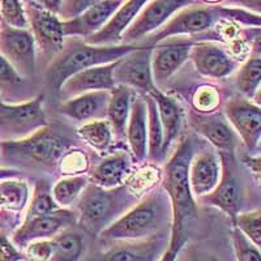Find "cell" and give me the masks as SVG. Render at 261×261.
<instances>
[{"instance_id": "cell-1", "label": "cell", "mask_w": 261, "mask_h": 261, "mask_svg": "<svg viewBox=\"0 0 261 261\" xmlns=\"http://www.w3.org/2000/svg\"><path fill=\"white\" fill-rule=\"evenodd\" d=\"M193 155V140L184 137L163 169L162 188L169 196L172 211L169 243L171 246H184V226L196 216V200L190 187V165Z\"/></svg>"}, {"instance_id": "cell-2", "label": "cell", "mask_w": 261, "mask_h": 261, "mask_svg": "<svg viewBox=\"0 0 261 261\" xmlns=\"http://www.w3.org/2000/svg\"><path fill=\"white\" fill-rule=\"evenodd\" d=\"M172 211L169 196L162 187L145 195L101 232L106 241H139L171 227Z\"/></svg>"}, {"instance_id": "cell-3", "label": "cell", "mask_w": 261, "mask_h": 261, "mask_svg": "<svg viewBox=\"0 0 261 261\" xmlns=\"http://www.w3.org/2000/svg\"><path fill=\"white\" fill-rule=\"evenodd\" d=\"M135 48L136 46L134 45L97 46L85 41L68 42V45L64 43L46 69V81L51 89L59 92L64 81L74 73L95 65L116 62Z\"/></svg>"}, {"instance_id": "cell-4", "label": "cell", "mask_w": 261, "mask_h": 261, "mask_svg": "<svg viewBox=\"0 0 261 261\" xmlns=\"http://www.w3.org/2000/svg\"><path fill=\"white\" fill-rule=\"evenodd\" d=\"M136 202L137 196L124 184L102 188L89 183L76 201L79 222L92 234H101Z\"/></svg>"}, {"instance_id": "cell-5", "label": "cell", "mask_w": 261, "mask_h": 261, "mask_svg": "<svg viewBox=\"0 0 261 261\" xmlns=\"http://www.w3.org/2000/svg\"><path fill=\"white\" fill-rule=\"evenodd\" d=\"M71 141L48 127L32 136L13 141H0V162L6 166L50 169L69 150Z\"/></svg>"}, {"instance_id": "cell-6", "label": "cell", "mask_w": 261, "mask_h": 261, "mask_svg": "<svg viewBox=\"0 0 261 261\" xmlns=\"http://www.w3.org/2000/svg\"><path fill=\"white\" fill-rule=\"evenodd\" d=\"M45 127L47 119L42 94L22 103L0 101V141L25 139Z\"/></svg>"}, {"instance_id": "cell-7", "label": "cell", "mask_w": 261, "mask_h": 261, "mask_svg": "<svg viewBox=\"0 0 261 261\" xmlns=\"http://www.w3.org/2000/svg\"><path fill=\"white\" fill-rule=\"evenodd\" d=\"M193 3L195 0H149L122 34V42L124 45H132L141 41L161 29L180 9Z\"/></svg>"}, {"instance_id": "cell-8", "label": "cell", "mask_w": 261, "mask_h": 261, "mask_svg": "<svg viewBox=\"0 0 261 261\" xmlns=\"http://www.w3.org/2000/svg\"><path fill=\"white\" fill-rule=\"evenodd\" d=\"M222 162V172L218 184L212 192L202 196L197 202H204L222 211L226 216L234 220L241 213L244 201V188L238 175L237 167L232 162L231 154H220Z\"/></svg>"}, {"instance_id": "cell-9", "label": "cell", "mask_w": 261, "mask_h": 261, "mask_svg": "<svg viewBox=\"0 0 261 261\" xmlns=\"http://www.w3.org/2000/svg\"><path fill=\"white\" fill-rule=\"evenodd\" d=\"M0 55L24 79L36 72V42L28 29L0 25Z\"/></svg>"}, {"instance_id": "cell-10", "label": "cell", "mask_w": 261, "mask_h": 261, "mask_svg": "<svg viewBox=\"0 0 261 261\" xmlns=\"http://www.w3.org/2000/svg\"><path fill=\"white\" fill-rule=\"evenodd\" d=\"M151 46L136 47L116 62L114 68L115 85H124L145 94L157 88L151 74Z\"/></svg>"}, {"instance_id": "cell-11", "label": "cell", "mask_w": 261, "mask_h": 261, "mask_svg": "<svg viewBox=\"0 0 261 261\" xmlns=\"http://www.w3.org/2000/svg\"><path fill=\"white\" fill-rule=\"evenodd\" d=\"M225 115L228 124L243 140L246 148L256 150L261 137L260 106L249 101V98L235 95L225 105Z\"/></svg>"}, {"instance_id": "cell-12", "label": "cell", "mask_w": 261, "mask_h": 261, "mask_svg": "<svg viewBox=\"0 0 261 261\" xmlns=\"http://www.w3.org/2000/svg\"><path fill=\"white\" fill-rule=\"evenodd\" d=\"M218 16L217 9L209 7H188L180 9L172 16L161 29L154 32L148 41V46L157 45L158 42L175 36H188L209 29Z\"/></svg>"}, {"instance_id": "cell-13", "label": "cell", "mask_w": 261, "mask_h": 261, "mask_svg": "<svg viewBox=\"0 0 261 261\" xmlns=\"http://www.w3.org/2000/svg\"><path fill=\"white\" fill-rule=\"evenodd\" d=\"M25 12L36 45L43 54L55 57L64 46L65 36L63 33L62 20L58 15L41 8L34 2L27 4Z\"/></svg>"}, {"instance_id": "cell-14", "label": "cell", "mask_w": 261, "mask_h": 261, "mask_svg": "<svg viewBox=\"0 0 261 261\" xmlns=\"http://www.w3.org/2000/svg\"><path fill=\"white\" fill-rule=\"evenodd\" d=\"M97 261H158L170 243V234L160 232L139 241H119Z\"/></svg>"}, {"instance_id": "cell-15", "label": "cell", "mask_w": 261, "mask_h": 261, "mask_svg": "<svg viewBox=\"0 0 261 261\" xmlns=\"http://www.w3.org/2000/svg\"><path fill=\"white\" fill-rule=\"evenodd\" d=\"M74 220L76 218L73 213L65 209H59L45 216L25 218L24 223L13 234L12 242L18 248H25L30 242L48 239L54 235L59 234L63 228L72 225Z\"/></svg>"}, {"instance_id": "cell-16", "label": "cell", "mask_w": 261, "mask_h": 261, "mask_svg": "<svg viewBox=\"0 0 261 261\" xmlns=\"http://www.w3.org/2000/svg\"><path fill=\"white\" fill-rule=\"evenodd\" d=\"M151 74L155 86L166 84L190 59L192 43L187 41H165L151 46Z\"/></svg>"}, {"instance_id": "cell-17", "label": "cell", "mask_w": 261, "mask_h": 261, "mask_svg": "<svg viewBox=\"0 0 261 261\" xmlns=\"http://www.w3.org/2000/svg\"><path fill=\"white\" fill-rule=\"evenodd\" d=\"M190 58L196 71L205 77L220 80L225 79L237 69L238 63L221 46L212 42H200L192 45Z\"/></svg>"}, {"instance_id": "cell-18", "label": "cell", "mask_w": 261, "mask_h": 261, "mask_svg": "<svg viewBox=\"0 0 261 261\" xmlns=\"http://www.w3.org/2000/svg\"><path fill=\"white\" fill-rule=\"evenodd\" d=\"M123 0H102L84 11L77 17L62 21L63 33L65 37H83L89 38L109 22L116 9L122 6Z\"/></svg>"}, {"instance_id": "cell-19", "label": "cell", "mask_w": 261, "mask_h": 261, "mask_svg": "<svg viewBox=\"0 0 261 261\" xmlns=\"http://www.w3.org/2000/svg\"><path fill=\"white\" fill-rule=\"evenodd\" d=\"M116 62L95 65V67H90V68L74 73L68 80L64 81V84L60 86L59 92L65 99H68V98L76 97L84 93L111 90L115 86L114 68H115Z\"/></svg>"}, {"instance_id": "cell-20", "label": "cell", "mask_w": 261, "mask_h": 261, "mask_svg": "<svg viewBox=\"0 0 261 261\" xmlns=\"http://www.w3.org/2000/svg\"><path fill=\"white\" fill-rule=\"evenodd\" d=\"M110 90L89 92L65 99L59 107L60 114L79 123H89L106 119Z\"/></svg>"}, {"instance_id": "cell-21", "label": "cell", "mask_w": 261, "mask_h": 261, "mask_svg": "<svg viewBox=\"0 0 261 261\" xmlns=\"http://www.w3.org/2000/svg\"><path fill=\"white\" fill-rule=\"evenodd\" d=\"M191 125L204 136L221 154H232L235 148V134L226 118L218 113L192 114Z\"/></svg>"}, {"instance_id": "cell-22", "label": "cell", "mask_w": 261, "mask_h": 261, "mask_svg": "<svg viewBox=\"0 0 261 261\" xmlns=\"http://www.w3.org/2000/svg\"><path fill=\"white\" fill-rule=\"evenodd\" d=\"M222 172L221 157L212 151L193 155L190 165V187L195 200L208 195L216 188Z\"/></svg>"}, {"instance_id": "cell-23", "label": "cell", "mask_w": 261, "mask_h": 261, "mask_svg": "<svg viewBox=\"0 0 261 261\" xmlns=\"http://www.w3.org/2000/svg\"><path fill=\"white\" fill-rule=\"evenodd\" d=\"M148 2L149 0H127L123 6L116 9L109 22L99 32L86 38L85 42L89 45L97 46L118 45L119 42H122L123 33L134 22L140 11Z\"/></svg>"}, {"instance_id": "cell-24", "label": "cell", "mask_w": 261, "mask_h": 261, "mask_svg": "<svg viewBox=\"0 0 261 261\" xmlns=\"http://www.w3.org/2000/svg\"><path fill=\"white\" fill-rule=\"evenodd\" d=\"M125 139L132 160L137 163L144 162L148 155V109L144 97H135L132 99Z\"/></svg>"}, {"instance_id": "cell-25", "label": "cell", "mask_w": 261, "mask_h": 261, "mask_svg": "<svg viewBox=\"0 0 261 261\" xmlns=\"http://www.w3.org/2000/svg\"><path fill=\"white\" fill-rule=\"evenodd\" d=\"M132 170V158L123 150L106 155L90 170V183L102 188H115L122 186Z\"/></svg>"}, {"instance_id": "cell-26", "label": "cell", "mask_w": 261, "mask_h": 261, "mask_svg": "<svg viewBox=\"0 0 261 261\" xmlns=\"http://www.w3.org/2000/svg\"><path fill=\"white\" fill-rule=\"evenodd\" d=\"M148 95H150L157 105L158 115L163 129V153L166 155L172 144L180 136L184 122V111L176 99L158 90V88H155Z\"/></svg>"}, {"instance_id": "cell-27", "label": "cell", "mask_w": 261, "mask_h": 261, "mask_svg": "<svg viewBox=\"0 0 261 261\" xmlns=\"http://www.w3.org/2000/svg\"><path fill=\"white\" fill-rule=\"evenodd\" d=\"M134 99L132 89L116 84L110 90V101L107 106L106 120L110 124L113 135L118 141L125 139L128 119L130 113V103Z\"/></svg>"}, {"instance_id": "cell-28", "label": "cell", "mask_w": 261, "mask_h": 261, "mask_svg": "<svg viewBox=\"0 0 261 261\" xmlns=\"http://www.w3.org/2000/svg\"><path fill=\"white\" fill-rule=\"evenodd\" d=\"M148 109V158L151 162H160L165 160L163 153V129L158 115L157 105L150 95L145 97Z\"/></svg>"}, {"instance_id": "cell-29", "label": "cell", "mask_w": 261, "mask_h": 261, "mask_svg": "<svg viewBox=\"0 0 261 261\" xmlns=\"http://www.w3.org/2000/svg\"><path fill=\"white\" fill-rule=\"evenodd\" d=\"M77 135L84 143L92 146L98 153H106L113 144L114 135L106 119L85 123L77 129Z\"/></svg>"}, {"instance_id": "cell-30", "label": "cell", "mask_w": 261, "mask_h": 261, "mask_svg": "<svg viewBox=\"0 0 261 261\" xmlns=\"http://www.w3.org/2000/svg\"><path fill=\"white\" fill-rule=\"evenodd\" d=\"M89 183L90 180L88 175H83V174L65 176L55 183V186L51 188V193L55 202L60 208L64 209L77 201L83 191Z\"/></svg>"}, {"instance_id": "cell-31", "label": "cell", "mask_w": 261, "mask_h": 261, "mask_svg": "<svg viewBox=\"0 0 261 261\" xmlns=\"http://www.w3.org/2000/svg\"><path fill=\"white\" fill-rule=\"evenodd\" d=\"M261 81V58L260 54H256L253 57L248 58L247 62L242 65L237 73L238 89L242 95L246 98H251L255 94H258Z\"/></svg>"}, {"instance_id": "cell-32", "label": "cell", "mask_w": 261, "mask_h": 261, "mask_svg": "<svg viewBox=\"0 0 261 261\" xmlns=\"http://www.w3.org/2000/svg\"><path fill=\"white\" fill-rule=\"evenodd\" d=\"M28 201V186L25 181L7 179L0 181V216L3 211L20 212Z\"/></svg>"}, {"instance_id": "cell-33", "label": "cell", "mask_w": 261, "mask_h": 261, "mask_svg": "<svg viewBox=\"0 0 261 261\" xmlns=\"http://www.w3.org/2000/svg\"><path fill=\"white\" fill-rule=\"evenodd\" d=\"M54 253L50 261H77L83 255L84 243L79 234L63 231L53 238Z\"/></svg>"}, {"instance_id": "cell-34", "label": "cell", "mask_w": 261, "mask_h": 261, "mask_svg": "<svg viewBox=\"0 0 261 261\" xmlns=\"http://www.w3.org/2000/svg\"><path fill=\"white\" fill-rule=\"evenodd\" d=\"M59 209L63 208H60L59 205L55 202V200H54L48 181L46 179H38L36 181V186H34L30 208L25 218L45 216V214H50L53 212L59 211Z\"/></svg>"}, {"instance_id": "cell-35", "label": "cell", "mask_w": 261, "mask_h": 261, "mask_svg": "<svg viewBox=\"0 0 261 261\" xmlns=\"http://www.w3.org/2000/svg\"><path fill=\"white\" fill-rule=\"evenodd\" d=\"M25 79L0 55V101H12L21 94Z\"/></svg>"}, {"instance_id": "cell-36", "label": "cell", "mask_w": 261, "mask_h": 261, "mask_svg": "<svg viewBox=\"0 0 261 261\" xmlns=\"http://www.w3.org/2000/svg\"><path fill=\"white\" fill-rule=\"evenodd\" d=\"M235 227L246 235L249 241L255 246L260 247L261 244V211L247 212V213H239L232 220Z\"/></svg>"}, {"instance_id": "cell-37", "label": "cell", "mask_w": 261, "mask_h": 261, "mask_svg": "<svg viewBox=\"0 0 261 261\" xmlns=\"http://www.w3.org/2000/svg\"><path fill=\"white\" fill-rule=\"evenodd\" d=\"M0 21L8 27L28 29V17L21 0H0Z\"/></svg>"}, {"instance_id": "cell-38", "label": "cell", "mask_w": 261, "mask_h": 261, "mask_svg": "<svg viewBox=\"0 0 261 261\" xmlns=\"http://www.w3.org/2000/svg\"><path fill=\"white\" fill-rule=\"evenodd\" d=\"M231 239L237 261H261L258 247L249 241L246 235L242 234L235 226L232 227Z\"/></svg>"}, {"instance_id": "cell-39", "label": "cell", "mask_w": 261, "mask_h": 261, "mask_svg": "<svg viewBox=\"0 0 261 261\" xmlns=\"http://www.w3.org/2000/svg\"><path fill=\"white\" fill-rule=\"evenodd\" d=\"M59 163L62 171H65L67 174H74V175L85 172L89 165L86 155L80 150H68L63 155Z\"/></svg>"}, {"instance_id": "cell-40", "label": "cell", "mask_w": 261, "mask_h": 261, "mask_svg": "<svg viewBox=\"0 0 261 261\" xmlns=\"http://www.w3.org/2000/svg\"><path fill=\"white\" fill-rule=\"evenodd\" d=\"M176 261H222L214 252L197 244H186L181 247Z\"/></svg>"}, {"instance_id": "cell-41", "label": "cell", "mask_w": 261, "mask_h": 261, "mask_svg": "<svg viewBox=\"0 0 261 261\" xmlns=\"http://www.w3.org/2000/svg\"><path fill=\"white\" fill-rule=\"evenodd\" d=\"M102 0H63L58 17L63 21L72 20Z\"/></svg>"}, {"instance_id": "cell-42", "label": "cell", "mask_w": 261, "mask_h": 261, "mask_svg": "<svg viewBox=\"0 0 261 261\" xmlns=\"http://www.w3.org/2000/svg\"><path fill=\"white\" fill-rule=\"evenodd\" d=\"M27 256L34 261H50L54 253L53 239H39L30 242L27 247Z\"/></svg>"}, {"instance_id": "cell-43", "label": "cell", "mask_w": 261, "mask_h": 261, "mask_svg": "<svg viewBox=\"0 0 261 261\" xmlns=\"http://www.w3.org/2000/svg\"><path fill=\"white\" fill-rule=\"evenodd\" d=\"M24 258L25 256L18 251L6 232L0 230V261H21Z\"/></svg>"}, {"instance_id": "cell-44", "label": "cell", "mask_w": 261, "mask_h": 261, "mask_svg": "<svg viewBox=\"0 0 261 261\" xmlns=\"http://www.w3.org/2000/svg\"><path fill=\"white\" fill-rule=\"evenodd\" d=\"M214 102H216V95L213 94L212 90H204L197 97V106H200L202 111L211 110Z\"/></svg>"}, {"instance_id": "cell-45", "label": "cell", "mask_w": 261, "mask_h": 261, "mask_svg": "<svg viewBox=\"0 0 261 261\" xmlns=\"http://www.w3.org/2000/svg\"><path fill=\"white\" fill-rule=\"evenodd\" d=\"M37 6H39L41 8L46 9L48 12L54 13V15H58L60 11V7H62L63 0H33Z\"/></svg>"}, {"instance_id": "cell-46", "label": "cell", "mask_w": 261, "mask_h": 261, "mask_svg": "<svg viewBox=\"0 0 261 261\" xmlns=\"http://www.w3.org/2000/svg\"><path fill=\"white\" fill-rule=\"evenodd\" d=\"M228 3L234 4V6L247 8L249 11H253L258 15L260 13V0H227Z\"/></svg>"}, {"instance_id": "cell-47", "label": "cell", "mask_w": 261, "mask_h": 261, "mask_svg": "<svg viewBox=\"0 0 261 261\" xmlns=\"http://www.w3.org/2000/svg\"><path fill=\"white\" fill-rule=\"evenodd\" d=\"M180 248H181V247L171 246V244H169L167 249L162 253V256L158 258V261H176V258H178V253H179V251H180Z\"/></svg>"}, {"instance_id": "cell-48", "label": "cell", "mask_w": 261, "mask_h": 261, "mask_svg": "<svg viewBox=\"0 0 261 261\" xmlns=\"http://www.w3.org/2000/svg\"><path fill=\"white\" fill-rule=\"evenodd\" d=\"M246 165L249 167L251 172L255 176L256 181L260 180V157H251L246 160Z\"/></svg>"}, {"instance_id": "cell-49", "label": "cell", "mask_w": 261, "mask_h": 261, "mask_svg": "<svg viewBox=\"0 0 261 261\" xmlns=\"http://www.w3.org/2000/svg\"><path fill=\"white\" fill-rule=\"evenodd\" d=\"M20 175L18 170L11 169V167H0V181L7 180V179H15Z\"/></svg>"}, {"instance_id": "cell-50", "label": "cell", "mask_w": 261, "mask_h": 261, "mask_svg": "<svg viewBox=\"0 0 261 261\" xmlns=\"http://www.w3.org/2000/svg\"><path fill=\"white\" fill-rule=\"evenodd\" d=\"M204 3H208V4H217V3H221L223 0H202Z\"/></svg>"}, {"instance_id": "cell-51", "label": "cell", "mask_w": 261, "mask_h": 261, "mask_svg": "<svg viewBox=\"0 0 261 261\" xmlns=\"http://www.w3.org/2000/svg\"><path fill=\"white\" fill-rule=\"evenodd\" d=\"M24 2H25V3H27V4H29V3H32L33 0H24Z\"/></svg>"}, {"instance_id": "cell-52", "label": "cell", "mask_w": 261, "mask_h": 261, "mask_svg": "<svg viewBox=\"0 0 261 261\" xmlns=\"http://www.w3.org/2000/svg\"><path fill=\"white\" fill-rule=\"evenodd\" d=\"M0 228H2V225H0Z\"/></svg>"}]
</instances>
